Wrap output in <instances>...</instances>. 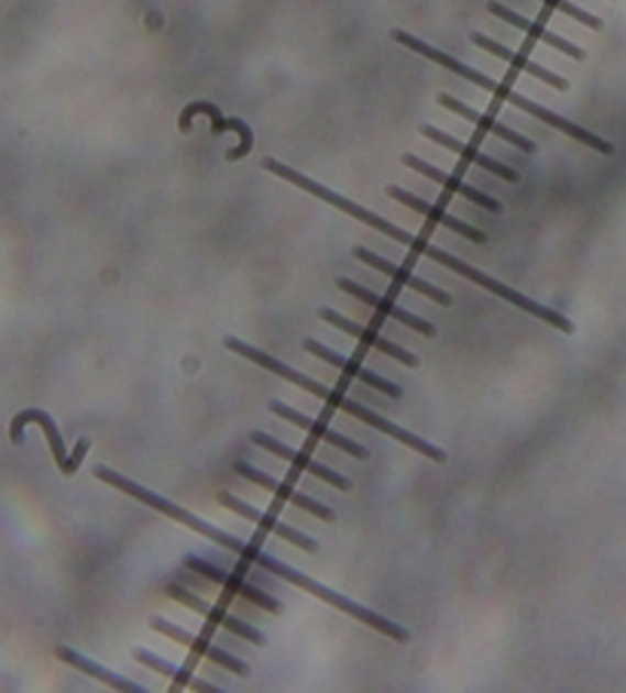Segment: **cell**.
I'll return each instance as SVG.
<instances>
[{
	"instance_id": "30bf717a",
	"label": "cell",
	"mask_w": 626,
	"mask_h": 693,
	"mask_svg": "<svg viewBox=\"0 0 626 693\" xmlns=\"http://www.w3.org/2000/svg\"><path fill=\"white\" fill-rule=\"evenodd\" d=\"M337 287H340V290H345V294H352V297H358L361 302L373 306V309H376L380 315H385V318H395L397 324H404V327H409V330H416L419 337H435L437 333L431 321H425V318H419V315L407 312L404 306H397L395 299H382L380 294H373V290H367L364 285H358V282H352V278H337Z\"/></svg>"
},
{
	"instance_id": "3957f363",
	"label": "cell",
	"mask_w": 626,
	"mask_h": 693,
	"mask_svg": "<svg viewBox=\"0 0 626 693\" xmlns=\"http://www.w3.org/2000/svg\"><path fill=\"white\" fill-rule=\"evenodd\" d=\"M422 254L425 257L435 260V263H440V266H447L450 273H459L462 278H468V282H474V285L486 287V290H490V294H495V297L507 299L510 306H517V309H523V312H529V315H535V318L547 321V324H553L557 330H562V333H574V324L569 321V318H565V315L553 312V309H547V306H541V302H535V299H529L526 294H519V290H514V287H507V285H502V282H495V278H490L486 273L474 270L471 263H462L459 257H452V254H447V251H440V248H435V245H428V242H422Z\"/></svg>"
},
{
	"instance_id": "e0dca14e",
	"label": "cell",
	"mask_w": 626,
	"mask_h": 693,
	"mask_svg": "<svg viewBox=\"0 0 626 693\" xmlns=\"http://www.w3.org/2000/svg\"><path fill=\"white\" fill-rule=\"evenodd\" d=\"M199 113L211 117V132H215V135H220V132H239V135H242V144H239L235 150H230V156H227V160L235 163V160H242V156L251 153V147H254V135H251V129H248L242 120H227V117H223L215 105H208V101H199V105H190V108L184 110V113H180V129L187 132V129H190V120L193 117H199Z\"/></svg>"
},
{
	"instance_id": "d6986e66",
	"label": "cell",
	"mask_w": 626,
	"mask_h": 693,
	"mask_svg": "<svg viewBox=\"0 0 626 693\" xmlns=\"http://www.w3.org/2000/svg\"><path fill=\"white\" fill-rule=\"evenodd\" d=\"M419 132H422L425 138H431V141L440 144V147L452 150L455 156H462V160H468V163H474V165H480V168L492 172V175H498L502 180H510V184H517L519 180V175L510 168V165H502L498 160H492V156H486V153H480L474 144H464V141L447 135V132H440V129H435V125H422Z\"/></svg>"
},
{
	"instance_id": "8992f818",
	"label": "cell",
	"mask_w": 626,
	"mask_h": 693,
	"mask_svg": "<svg viewBox=\"0 0 626 693\" xmlns=\"http://www.w3.org/2000/svg\"><path fill=\"white\" fill-rule=\"evenodd\" d=\"M218 504L220 507H230L232 514H239V517L257 522L263 531H273V535H278L285 544L300 547V550H306V553H318V541H312L309 535H303V531H297L294 526H285V522H282V519H275L273 514H260V510H254L251 504L242 502V498H235V495H230V492H220Z\"/></svg>"
},
{
	"instance_id": "9c48e42d",
	"label": "cell",
	"mask_w": 626,
	"mask_h": 693,
	"mask_svg": "<svg viewBox=\"0 0 626 693\" xmlns=\"http://www.w3.org/2000/svg\"><path fill=\"white\" fill-rule=\"evenodd\" d=\"M303 349H306L309 354H315L318 361L330 364V367L342 370L345 376H352V380L364 382V385H370V388H376L380 395L400 397V385H395L392 380H382L380 373H373V370H367L364 364H358V361H352V358H345V354L333 352V349H327V345H321V342L306 340L303 342Z\"/></svg>"
},
{
	"instance_id": "ba28073f",
	"label": "cell",
	"mask_w": 626,
	"mask_h": 693,
	"mask_svg": "<svg viewBox=\"0 0 626 693\" xmlns=\"http://www.w3.org/2000/svg\"><path fill=\"white\" fill-rule=\"evenodd\" d=\"M251 443H257L260 449H270L273 455H278V459H287V462L294 464V468H300V471H306V474H312V476H318V480H325V483L337 486L340 492L352 490L349 476L337 474L333 468H327V464L315 462V459H309V455H306V452H300V449L285 447L282 440H275V437H270L266 431H254V435H251Z\"/></svg>"
},
{
	"instance_id": "2e32d148",
	"label": "cell",
	"mask_w": 626,
	"mask_h": 693,
	"mask_svg": "<svg viewBox=\"0 0 626 693\" xmlns=\"http://www.w3.org/2000/svg\"><path fill=\"white\" fill-rule=\"evenodd\" d=\"M388 196H392V199H397L400 205L413 208V211L425 215L428 220H435V223H440V227H447V230L459 232V235H462V239H468V242H476V245H483V242H486V235L476 230V227H471V223H464V220H459V218H452V215H447L440 205H428L425 199H419V196H413L409 190H404V187H395V184H392V187H388Z\"/></svg>"
},
{
	"instance_id": "9a60e30c",
	"label": "cell",
	"mask_w": 626,
	"mask_h": 693,
	"mask_svg": "<svg viewBox=\"0 0 626 693\" xmlns=\"http://www.w3.org/2000/svg\"><path fill=\"white\" fill-rule=\"evenodd\" d=\"M404 165H407V168H413V172H419V175L431 177L435 184L447 187V190L455 193V196H462V199H468V202H474V205H480V208H486L490 215H498V211H502V202H498V199H492V196H486L483 190H476V187H471V184H464V180H459V177H452V175H447V172H440L437 165L425 163V160L413 156V153H407V156H404Z\"/></svg>"
},
{
	"instance_id": "d4e9b609",
	"label": "cell",
	"mask_w": 626,
	"mask_h": 693,
	"mask_svg": "<svg viewBox=\"0 0 626 693\" xmlns=\"http://www.w3.org/2000/svg\"><path fill=\"white\" fill-rule=\"evenodd\" d=\"M541 3H545V7H550V10H557V13L572 15L574 22H581V25L602 28V22L596 19V15L586 13V10H581V7H574V3H569V0H541Z\"/></svg>"
},
{
	"instance_id": "5bb4252c",
	"label": "cell",
	"mask_w": 626,
	"mask_h": 693,
	"mask_svg": "<svg viewBox=\"0 0 626 693\" xmlns=\"http://www.w3.org/2000/svg\"><path fill=\"white\" fill-rule=\"evenodd\" d=\"M321 321H327V324H333L337 330H342V333H349V337H354V340H361V342H367V345H373L376 352H382L385 358H392V361H400L404 367H419V358L413 352H407L404 345H397V342L392 340H382L380 333L373 330V327H361V324H354V321H349V318H342L340 312H333V309H321Z\"/></svg>"
},
{
	"instance_id": "7a4b0ae2",
	"label": "cell",
	"mask_w": 626,
	"mask_h": 693,
	"mask_svg": "<svg viewBox=\"0 0 626 693\" xmlns=\"http://www.w3.org/2000/svg\"><path fill=\"white\" fill-rule=\"evenodd\" d=\"M263 168H266V172H273V175L285 177L287 184H294V187H300V190L312 193V196H318V199H325L327 205L340 208L342 215H349V218L361 220V223H367V227H373V230L382 232V235L395 239L397 245L416 248V251H422V239H416L413 232L400 230V227H395L392 220H385V218H380V215H373V211H367V208L354 205L352 199H342L340 193L327 190L325 184H318V180H312V177H306V175H300V172H294L290 165L278 163V160H273V156H270V160H263Z\"/></svg>"
},
{
	"instance_id": "ac0fdd59",
	"label": "cell",
	"mask_w": 626,
	"mask_h": 693,
	"mask_svg": "<svg viewBox=\"0 0 626 693\" xmlns=\"http://www.w3.org/2000/svg\"><path fill=\"white\" fill-rule=\"evenodd\" d=\"M471 43H474V46H480V50H486V53L504 58L510 68L523 70V74H529V77H535V80H541V82H547V86H553V89H559V92H562V89H569V80H565V77H559V74H553V70L541 68L538 62H531V58H526L523 53L507 50L504 43L492 41V37H486V34H471Z\"/></svg>"
},
{
	"instance_id": "484cf974",
	"label": "cell",
	"mask_w": 626,
	"mask_h": 693,
	"mask_svg": "<svg viewBox=\"0 0 626 693\" xmlns=\"http://www.w3.org/2000/svg\"><path fill=\"white\" fill-rule=\"evenodd\" d=\"M89 447H92V440H89V437H80V440H77V447H74V452H70V474H77V468H80L83 455L89 452Z\"/></svg>"
},
{
	"instance_id": "7c38bea8",
	"label": "cell",
	"mask_w": 626,
	"mask_h": 693,
	"mask_svg": "<svg viewBox=\"0 0 626 693\" xmlns=\"http://www.w3.org/2000/svg\"><path fill=\"white\" fill-rule=\"evenodd\" d=\"M352 254H354V260H361V263H367V266H373V270H380V273L388 275L397 287H409V290H416V294H422V297L435 299L437 306H450L452 302V297L447 294V290H440V287H435L431 282H425V278H416L409 270L397 266V263H392V260L380 257V254H373L370 248H354Z\"/></svg>"
},
{
	"instance_id": "8fae6325",
	"label": "cell",
	"mask_w": 626,
	"mask_h": 693,
	"mask_svg": "<svg viewBox=\"0 0 626 693\" xmlns=\"http://www.w3.org/2000/svg\"><path fill=\"white\" fill-rule=\"evenodd\" d=\"M235 474L242 476V480H251V483H257V486H263V490H270L275 495V498H282V502L294 504V507H300V510H306V514H312V517L325 519V522H333V519H337V514H333L330 507H325V504H321V502H315V498H309V495H303V492H297V490H294V486H285V483H278L275 476L263 474V471H257V468H251V464L239 462V464H235Z\"/></svg>"
},
{
	"instance_id": "cb8c5ba5",
	"label": "cell",
	"mask_w": 626,
	"mask_h": 693,
	"mask_svg": "<svg viewBox=\"0 0 626 693\" xmlns=\"http://www.w3.org/2000/svg\"><path fill=\"white\" fill-rule=\"evenodd\" d=\"M132 657H135V663H141V667L156 669V672H163V675H168V679H175L177 688H193L190 672H187V669L175 667V663H168V660H163L160 653L147 651V648H135V651H132Z\"/></svg>"
},
{
	"instance_id": "4fadbf2b",
	"label": "cell",
	"mask_w": 626,
	"mask_h": 693,
	"mask_svg": "<svg viewBox=\"0 0 626 693\" xmlns=\"http://www.w3.org/2000/svg\"><path fill=\"white\" fill-rule=\"evenodd\" d=\"M270 409H273L275 416H282V419L290 421V425H297V428H303V431H309V437H318V440H325V443H330V447H337L340 452H349L352 459H361V462H367L370 459L367 447H361V443H354V440H349V437H342L340 431L327 428L321 419H309V416H303V413H297V409H290L287 404H282V400H270Z\"/></svg>"
},
{
	"instance_id": "5b68a950",
	"label": "cell",
	"mask_w": 626,
	"mask_h": 693,
	"mask_svg": "<svg viewBox=\"0 0 626 693\" xmlns=\"http://www.w3.org/2000/svg\"><path fill=\"white\" fill-rule=\"evenodd\" d=\"M184 565L190 571H196V574L208 578V581H218L220 586H227L230 593L242 596L245 602H251V605H257V608H266L270 614L282 612V602H278V598L270 596V593H263L257 586H251L248 581H242L239 574H232V571L220 569V565H211V562H205V559L199 557H184Z\"/></svg>"
},
{
	"instance_id": "52a82bcc",
	"label": "cell",
	"mask_w": 626,
	"mask_h": 693,
	"mask_svg": "<svg viewBox=\"0 0 626 693\" xmlns=\"http://www.w3.org/2000/svg\"><path fill=\"white\" fill-rule=\"evenodd\" d=\"M151 626L156 629V632H163V636H168V639H175V641H180V645H187L193 653H199V657L211 660V663H218V667L230 669V672H235V675H248V672H251V667H248L245 660L232 657V653H227L223 648H218V645H211L208 639L190 636L187 629H180L177 624H168L165 617H151Z\"/></svg>"
},
{
	"instance_id": "277c9868",
	"label": "cell",
	"mask_w": 626,
	"mask_h": 693,
	"mask_svg": "<svg viewBox=\"0 0 626 693\" xmlns=\"http://www.w3.org/2000/svg\"><path fill=\"white\" fill-rule=\"evenodd\" d=\"M318 397H321L325 404H330L333 409H342V413H349L352 419L364 421V425H370V428H376V431H382V435H388L392 440H397V443H404V447L422 452L425 459H431V462H437V464L447 462V452H443V449H437L435 443H428V440H422V437L409 435V431H404V428H397L395 421H388L385 416H380L376 409H367L364 404H358V400H352V397L342 395V392H333V388L321 385Z\"/></svg>"
},
{
	"instance_id": "ffe728a7",
	"label": "cell",
	"mask_w": 626,
	"mask_h": 693,
	"mask_svg": "<svg viewBox=\"0 0 626 693\" xmlns=\"http://www.w3.org/2000/svg\"><path fill=\"white\" fill-rule=\"evenodd\" d=\"M437 105L440 108H447L452 110V113H459L462 120H468L471 125H476V129H483V132H492V135H498L502 141H507V144H514L517 150H523V153H535V141H529V138H523L519 132H514V129H507V125H502L498 120H492V117H483V113H476L474 108H468V105H462L459 98H452V96H437Z\"/></svg>"
},
{
	"instance_id": "44dd1931",
	"label": "cell",
	"mask_w": 626,
	"mask_h": 693,
	"mask_svg": "<svg viewBox=\"0 0 626 693\" xmlns=\"http://www.w3.org/2000/svg\"><path fill=\"white\" fill-rule=\"evenodd\" d=\"M31 421H37L43 428V435L50 440V449H53L55 462H58V471L65 476H70V455L65 452V440L58 435L55 421L50 419L43 409H25V413H19L13 419V425H10V440H13V443H22V431H25V425H31Z\"/></svg>"
},
{
	"instance_id": "7402d4cb",
	"label": "cell",
	"mask_w": 626,
	"mask_h": 693,
	"mask_svg": "<svg viewBox=\"0 0 626 693\" xmlns=\"http://www.w3.org/2000/svg\"><path fill=\"white\" fill-rule=\"evenodd\" d=\"M490 13L498 15V19H504L507 25L519 28V31H526L529 37H535V41H541V43H547V46H553V50H559L562 55H569V58H578V62L584 58V50H578L574 43H569L565 37H559V34H553V31H547V28L538 25V22H529L526 15L514 13V10H507V7L495 3V0L490 3Z\"/></svg>"
},
{
	"instance_id": "603a6c76",
	"label": "cell",
	"mask_w": 626,
	"mask_h": 693,
	"mask_svg": "<svg viewBox=\"0 0 626 693\" xmlns=\"http://www.w3.org/2000/svg\"><path fill=\"white\" fill-rule=\"evenodd\" d=\"M55 653H58L65 663H70L74 669H80V672H86V675H92V679L105 681V684H108V688H113V691L147 693V688H144V684H135V681H129V679H123V675H117V672H110V669L98 667L96 660H89V657H83V653L70 651V648H58Z\"/></svg>"
},
{
	"instance_id": "6da1fadb",
	"label": "cell",
	"mask_w": 626,
	"mask_h": 693,
	"mask_svg": "<svg viewBox=\"0 0 626 693\" xmlns=\"http://www.w3.org/2000/svg\"><path fill=\"white\" fill-rule=\"evenodd\" d=\"M239 557L248 559V562H254V565H260L263 571H270V574H275V578H282V581H287V584L300 586V590H306V593H312V596H318L321 602L333 605V608H340V612H345L349 617H354V620H361V624L370 626V629H376V632H382V636H388V639H397V641L409 639V632L404 629V626L392 624L388 617L370 612V608L358 605V602H352V598L340 596V593H337V590H330V586H321L318 581H312V578H306L303 571L290 569L287 562H282V559L270 557L266 550H260V547L251 544V541H248L245 550H242Z\"/></svg>"
}]
</instances>
